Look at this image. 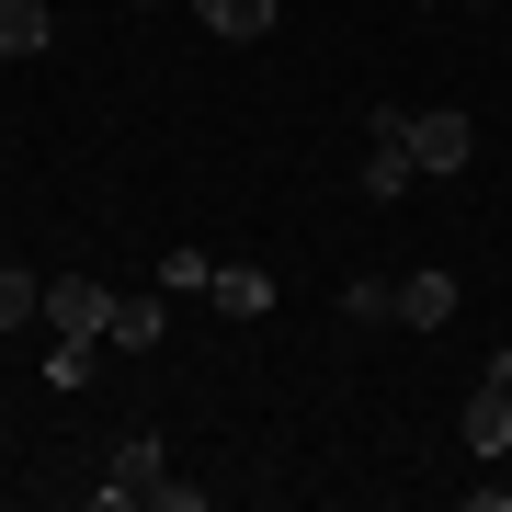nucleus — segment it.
Segmentation results:
<instances>
[{"instance_id": "nucleus-6", "label": "nucleus", "mask_w": 512, "mask_h": 512, "mask_svg": "<svg viewBox=\"0 0 512 512\" xmlns=\"http://www.w3.org/2000/svg\"><path fill=\"white\" fill-rule=\"evenodd\" d=\"M183 12L205 23V35H228V46H262L285 23V0H183Z\"/></svg>"}, {"instance_id": "nucleus-9", "label": "nucleus", "mask_w": 512, "mask_h": 512, "mask_svg": "<svg viewBox=\"0 0 512 512\" xmlns=\"http://www.w3.org/2000/svg\"><path fill=\"white\" fill-rule=\"evenodd\" d=\"M57 35V0H0V57H46Z\"/></svg>"}, {"instance_id": "nucleus-3", "label": "nucleus", "mask_w": 512, "mask_h": 512, "mask_svg": "<svg viewBox=\"0 0 512 512\" xmlns=\"http://www.w3.org/2000/svg\"><path fill=\"white\" fill-rule=\"evenodd\" d=\"M160 478H171L160 433H137V444H114V467L92 478V501H103V512H126V501H160Z\"/></svg>"}, {"instance_id": "nucleus-2", "label": "nucleus", "mask_w": 512, "mask_h": 512, "mask_svg": "<svg viewBox=\"0 0 512 512\" xmlns=\"http://www.w3.org/2000/svg\"><path fill=\"white\" fill-rule=\"evenodd\" d=\"M467 456H512V342L490 353V365H478V387H467Z\"/></svg>"}, {"instance_id": "nucleus-12", "label": "nucleus", "mask_w": 512, "mask_h": 512, "mask_svg": "<svg viewBox=\"0 0 512 512\" xmlns=\"http://www.w3.org/2000/svg\"><path fill=\"white\" fill-rule=\"evenodd\" d=\"M205 285H217V262H205L194 239H183V251H160V296H205Z\"/></svg>"}, {"instance_id": "nucleus-14", "label": "nucleus", "mask_w": 512, "mask_h": 512, "mask_svg": "<svg viewBox=\"0 0 512 512\" xmlns=\"http://www.w3.org/2000/svg\"><path fill=\"white\" fill-rule=\"evenodd\" d=\"M410 12H444V0H410Z\"/></svg>"}, {"instance_id": "nucleus-1", "label": "nucleus", "mask_w": 512, "mask_h": 512, "mask_svg": "<svg viewBox=\"0 0 512 512\" xmlns=\"http://www.w3.org/2000/svg\"><path fill=\"white\" fill-rule=\"evenodd\" d=\"M376 205H399L410 183H421V160H410V114L399 103H365V171H353Z\"/></svg>"}, {"instance_id": "nucleus-7", "label": "nucleus", "mask_w": 512, "mask_h": 512, "mask_svg": "<svg viewBox=\"0 0 512 512\" xmlns=\"http://www.w3.org/2000/svg\"><path fill=\"white\" fill-rule=\"evenodd\" d=\"M456 308H467L456 274H433V262H421V274H399V319H410V330H444Z\"/></svg>"}, {"instance_id": "nucleus-5", "label": "nucleus", "mask_w": 512, "mask_h": 512, "mask_svg": "<svg viewBox=\"0 0 512 512\" xmlns=\"http://www.w3.org/2000/svg\"><path fill=\"white\" fill-rule=\"evenodd\" d=\"M46 319H57V342H103L114 285H92V274H57V285H46Z\"/></svg>"}, {"instance_id": "nucleus-13", "label": "nucleus", "mask_w": 512, "mask_h": 512, "mask_svg": "<svg viewBox=\"0 0 512 512\" xmlns=\"http://www.w3.org/2000/svg\"><path fill=\"white\" fill-rule=\"evenodd\" d=\"M342 319H399V285H387V274H353L342 285Z\"/></svg>"}, {"instance_id": "nucleus-15", "label": "nucleus", "mask_w": 512, "mask_h": 512, "mask_svg": "<svg viewBox=\"0 0 512 512\" xmlns=\"http://www.w3.org/2000/svg\"><path fill=\"white\" fill-rule=\"evenodd\" d=\"M137 12H160V0H137Z\"/></svg>"}, {"instance_id": "nucleus-10", "label": "nucleus", "mask_w": 512, "mask_h": 512, "mask_svg": "<svg viewBox=\"0 0 512 512\" xmlns=\"http://www.w3.org/2000/svg\"><path fill=\"white\" fill-rule=\"evenodd\" d=\"M205 296H217L228 319H262V308H274V274H262V262H217V285H205Z\"/></svg>"}, {"instance_id": "nucleus-8", "label": "nucleus", "mask_w": 512, "mask_h": 512, "mask_svg": "<svg viewBox=\"0 0 512 512\" xmlns=\"http://www.w3.org/2000/svg\"><path fill=\"white\" fill-rule=\"evenodd\" d=\"M160 330H171V308H160V296H114L103 342H114V353H160Z\"/></svg>"}, {"instance_id": "nucleus-11", "label": "nucleus", "mask_w": 512, "mask_h": 512, "mask_svg": "<svg viewBox=\"0 0 512 512\" xmlns=\"http://www.w3.org/2000/svg\"><path fill=\"white\" fill-rule=\"evenodd\" d=\"M46 319V285L35 274H12V262H0V330H35Z\"/></svg>"}, {"instance_id": "nucleus-4", "label": "nucleus", "mask_w": 512, "mask_h": 512, "mask_svg": "<svg viewBox=\"0 0 512 512\" xmlns=\"http://www.w3.org/2000/svg\"><path fill=\"white\" fill-rule=\"evenodd\" d=\"M410 160L444 183V171H467V160H478V126H467V114H444V103H433V114H410Z\"/></svg>"}]
</instances>
